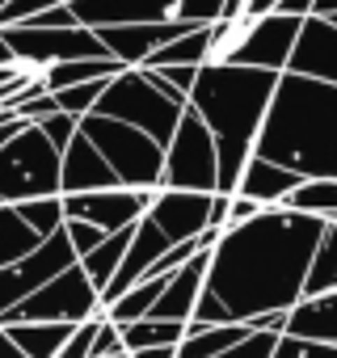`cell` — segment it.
I'll return each instance as SVG.
<instances>
[{"label": "cell", "instance_id": "cell-13", "mask_svg": "<svg viewBox=\"0 0 337 358\" xmlns=\"http://www.w3.org/2000/svg\"><path fill=\"white\" fill-rule=\"evenodd\" d=\"M190 30H199V26L173 17V22H148V26H110V30H93V34L101 38V47H106L122 68H143L156 51H164L168 43L186 38Z\"/></svg>", "mask_w": 337, "mask_h": 358}, {"label": "cell", "instance_id": "cell-38", "mask_svg": "<svg viewBox=\"0 0 337 358\" xmlns=\"http://www.w3.org/2000/svg\"><path fill=\"white\" fill-rule=\"evenodd\" d=\"M278 13H282V17H299V22H308V17L316 13V0H282Z\"/></svg>", "mask_w": 337, "mask_h": 358}, {"label": "cell", "instance_id": "cell-29", "mask_svg": "<svg viewBox=\"0 0 337 358\" xmlns=\"http://www.w3.org/2000/svg\"><path fill=\"white\" fill-rule=\"evenodd\" d=\"M17 215L43 236V241H51L64 224H68V215H64V199H38V203H22L17 207Z\"/></svg>", "mask_w": 337, "mask_h": 358}, {"label": "cell", "instance_id": "cell-44", "mask_svg": "<svg viewBox=\"0 0 337 358\" xmlns=\"http://www.w3.org/2000/svg\"><path fill=\"white\" fill-rule=\"evenodd\" d=\"M312 17H337V0H316V13Z\"/></svg>", "mask_w": 337, "mask_h": 358}, {"label": "cell", "instance_id": "cell-30", "mask_svg": "<svg viewBox=\"0 0 337 358\" xmlns=\"http://www.w3.org/2000/svg\"><path fill=\"white\" fill-rule=\"evenodd\" d=\"M106 85H110V80L76 85V89H64V93H55V101H59V110H64V114H72V118H89V114L97 110V101H101Z\"/></svg>", "mask_w": 337, "mask_h": 358}, {"label": "cell", "instance_id": "cell-16", "mask_svg": "<svg viewBox=\"0 0 337 358\" xmlns=\"http://www.w3.org/2000/svg\"><path fill=\"white\" fill-rule=\"evenodd\" d=\"M118 173L106 164V156L76 135L64 152V194H93V190H118Z\"/></svg>", "mask_w": 337, "mask_h": 358}, {"label": "cell", "instance_id": "cell-19", "mask_svg": "<svg viewBox=\"0 0 337 358\" xmlns=\"http://www.w3.org/2000/svg\"><path fill=\"white\" fill-rule=\"evenodd\" d=\"M30 72L47 93H64V89H76V85H93V80H114L122 76L127 68L118 59H68V64H51V68H22Z\"/></svg>", "mask_w": 337, "mask_h": 358}, {"label": "cell", "instance_id": "cell-8", "mask_svg": "<svg viewBox=\"0 0 337 358\" xmlns=\"http://www.w3.org/2000/svg\"><path fill=\"white\" fill-rule=\"evenodd\" d=\"M93 316H106L101 291L89 282V274L80 266H72L59 278H51L43 291H34L26 303L5 312L0 324H85Z\"/></svg>", "mask_w": 337, "mask_h": 358}, {"label": "cell", "instance_id": "cell-40", "mask_svg": "<svg viewBox=\"0 0 337 358\" xmlns=\"http://www.w3.org/2000/svg\"><path fill=\"white\" fill-rule=\"evenodd\" d=\"M278 5H282V0H249V9H245V13L266 17V13H278Z\"/></svg>", "mask_w": 337, "mask_h": 358}, {"label": "cell", "instance_id": "cell-1", "mask_svg": "<svg viewBox=\"0 0 337 358\" xmlns=\"http://www.w3.org/2000/svg\"><path fill=\"white\" fill-rule=\"evenodd\" d=\"M324 228V220L287 207L228 228L211 249L207 291L190 324H253L257 316L299 308Z\"/></svg>", "mask_w": 337, "mask_h": 358}, {"label": "cell", "instance_id": "cell-3", "mask_svg": "<svg viewBox=\"0 0 337 358\" xmlns=\"http://www.w3.org/2000/svg\"><path fill=\"white\" fill-rule=\"evenodd\" d=\"M278 89V72L257 68H215L203 64L199 85L190 93V110L207 122L220 148V194H236L241 173L257 152L261 122L270 114Z\"/></svg>", "mask_w": 337, "mask_h": 358}, {"label": "cell", "instance_id": "cell-27", "mask_svg": "<svg viewBox=\"0 0 337 358\" xmlns=\"http://www.w3.org/2000/svg\"><path fill=\"white\" fill-rule=\"evenodd\" d=\"M164 287H168V278H143L139 287H131L122 299H114L106 308V320H114L118 329L122 324H135V320H148L152 308H156V299L164 295Z\"/></svg>", "mask_w": 337, "mask_h": 358}, {"label": "cell", "instance_id": "cell-17", "mask_svg": "<svg viewBox=\"0 0 337 358\" xmlns=\"http://www.w3.org/2000/svg\"><path fill=\"white\" fill-rule=\"evenodd\" d=\"M299 182H303L299 173H291V169H278V164H270V160L253 156V160L245 164V173H241V186H236V194H245V199H253L257 207H266V211H270V207H282Z\"/></svg>", "mask_w": 337, "mask_h": 358}, {"label": "cell", "instance_id": "cell-31", "mask_svg": "<svg viewBox=\"0 0 337 358\" xmlns=\"http://www.w3.org/2000/svg\"><path fill=\"white\" fill-rule=\"evenodd\" d=\"M224 9H228V0H182L178 17L190 26H215V22H224Z\"/></svg>", "mask_w": 337, "mask_h": 358}, {"label": "cell", "instance_id": "cell-36", "mask_svg": "<svg viewBox=\"0 0 337 358\" xmlns=\"http://www.w3.org/2000/svg\"><path fill=\"white\" fill-rule=\"evenodd\" d=\"M274 350H278V337L274 333H253L249 341H241L236 350H228L220 358H274Z\"/></svg>", "mask_w": 337, "mask_h": 358}, {"label": "cell", "instance_id": "cell-42", "mask_svg": "<svg viewBox=\"0 0 337 358\" xmlns=\"http://www.w3.org/2000/svg\"><path fill=\"white\" fill-rule=\"evenodd\" d=\"M0 68H17V55H13V47H9V38H5V30H0Z\"/></svg>", "mask_w": 337, "mask_h": 358}, {"label": "cell", "instance_id": "cell-28", "mask_svg": "<svg viewBox=\"0 0 337 358\" xmlns=\"http://www.w3.org/2000/svg\"><path fill=\"white\" fill-rule=\"evenodd\" d=\"M324 291H337V220L324 228L320 236V249L312 257V270H308V287H303V299L308 295H324Z\"/></svg>", "mask_w": 337, "mask_h": 358}, {"label": "cell", "instance_id": "cell-6", "mask_svg": "<svg viewBox=\"0 0 337 358\" xmlns=\"http://www.w3.org/2000/svg\"><path fill=\"white\" fill-rule=\"evenodd\" d=\"M38 199H64V152L43 135L38 122H30L0 148V207Z\"/></svg>", "mask_w": 337, "mask_h": 358}, {"label": "cell", "instance_id": "cell-10", "mask_svg": "<svg viewBox=\"0 0 337 358\" xmlns=\"http://www.w3.org/2000/svg\"><path fill=\"white\" fill-rule=\"evenodd\" d=\"M5 38L17 55V68H51V64H68V59H114L101 47V38L85 26H59V30L5 26Z\"/></svg>", "mask_w": 337, "mask_h": 358}, {"label": "cell", "instance_id": "cell-21", "mask_svg": "<svg viewBox=\"0 0 337 358\" xmlns=\"http://www.w3.org/2000/svg\"><path fill=\"white\" fill-rule=\"evenodd\" d=\"M131 241H135V228H127V232H114V236H106L101 241V249H93L85 262H80V270L89 274V282L106 295V287L118 278V270H122V262H127V249H131Z\"/></svg>", "mask_w": 337, "mask_h": 358}, {"label": "cell", "instance_id": "cell-33", "mask_svg": "<svg viewBox=\"0 0 337 358\" xmlns=\"http://www.w3.org/2000/svg\"><path fill=\"white\" fill-rule=\"evenodd\" d=\"M64 228H68V241H72V249H76L80 262H85L93 249H101V241H106V232L93 228V224H85V220H68Z\"/></svg>", "mask_w": 337, "mask_h": 358}, {"label": "cell", "instance_id": "cell-22", "mask_svg": "<svg viewBox=\"0 0 337 358\" xmlns=\"http://www.w3.org/2000/svg\"><path fill=\"white\" fill-rule=\"evenodd\" d=\"M282 207L333 224V220H337V182H333V177H308V182H299V186L291 190V199H287Z\"/></svg>", "mask_w": 337, "mask_h": 358}, {"label": "cell", "instance_id": "cell-18", "mask_svg": "<svg viewBox=\"0 0 337 358\" xmlns=\"http://www.w3.org/2000/svg\"><path fill=\"white\" fill-rule=\"evenodd\" d=\"M287 337L337 345V291L299 299V308H291V316H287Z\"/></svg>", "mask_w": 337, "mask_h": 358}, {"label": "cell", "instance_id": "cell-39", "mask_svg": "<svg viewBox=\"0 0 337 358\" xmlns=\"http://www.w3.org/2000/svg\"><path fill=\"white\" fill-rule=\"evenodd\" d=\"M0 358H30V354L9 337V329H5V324H0Z\"/></svg>", "mask_w": 337, "mask_h": 358}, {"label": "cell", "instance_id": "cell-37", "mask_svg": "<svg viewBox=\"0 0 337 358\" xmlns=\"http://www.w3.org/2000/svg\"><path fill=\"white\" fill-rule=\"evenodd\" d=\"M127 345H122V329L114 324V320H101V329H97V341H93V358H110V354H122Z\"/></svg>", "mask_w": 337, "mask_h": 358}, {"label": "cell", "instance_id": "cell-7", "mask_svg": "<svg viewBox=\"0 0 337 358\" xmlns=\"http://www.w3.org/2000/svg\"><path fill=\"white\" fill-rule=\"evenodd\" d=\"M80 135L106 156V164L118 173V182L127 190H160L164 148L152 135H143L139 127H127L118 118H101V114L80 118Z\"/></svg>", "mask_w": 337, "mask_h": 358}, {"label": "cell", "instance_id": "cell-46", "mask_svg": "<svg viewBox=\"0 0 337 358\" xmlns=\"http://www.w3.org/2000/svg\"><path fill=\"white\" fill-rule=\"evenodd\" d=\"M110 358H135V354H127V350H122V354H110Z\"/></svg>", "mask_w": 337, "mask_h": 358}, {"label": "cell", "instance_id": "cell-43", "mask_svg": "<svg viewBox=\"0 0 337 358\" xmlns=\"http://www.w3.org/2000/svg\"><path fill=\"white\" fill-rule=\"evenodd\" d=\"M135 358H178V345H160V350H139Z\"/></svg>", "mask_w": 337, "mask_h": 358}, {"label": "cell", "instance_id": "cell-12", "mask_svg": "<svg viewBox=\"0 0 337 358\" xmlns=\"http://www.w3.org/2000/svg\"><path fill=\"white\" fill-rule=\"evenodd\" d=\"M152 199H156V190H127V186L93 190V194H64V215L68 220H85V224L101 228L106 236H114V232L135 228L148 215Z\"/></svg>", "mask_w": 337, "mask_h": 358}, {"label": "cell", "instance_id": "cell-25", "mask_svg": "<svg viewBox=\"0 0 337 358\" xmlns=\"http://www.w3.org/2000/svg\"><path fill=\"white\" fill-rule=\"evenodd\" d=\"M207 55H211V26H199L186 38L168 43L164 51H156L143 68H203Z\"/></svg>", "mask_w": 337, "mask_h": 358}, {"label": "cell", "instance_id": "cell-32", "mask_svg": "<svg viewBox=\"0 0 337 358\" xmlns=\"http://www.w3.org/2000/svg\"><path fill=\"white\" fill-rule=\"evenodd\" d=\"M38 127H43V135H47L59 152H68V143L80 135V118H72V114H64V110H59V114H51V118H43Z\"/></svg>", "mask_w": 337, "mask_h": 358}, {"label": "cell", "instance_id": "cell-35", "mask_svg": "<svg viewBox=\"0 0 337 358\" xmlns=\"http://www.w3.org/2000/svg\"><path fill=\"white\" fill-rule=\"evenodd\" d=\"M274 358H337V345H320V341H299V337H278Z\"/></svg>", "mask_w": 337, "mask_h": 358}, {"label": "cell", "instance_id": "cell-14", "mask_svg": "<svg viewBox=\"0 0 337 358\" xmlns=\"http://www.w3.org/2000/svg\"><path fill=\"white\" fill-rule=\"evenodd\" d=\"M72 17L85 30H110V26H148V22H173L182 0H76L68 5Z\"/></svg>", "mask_w": 337, "mask_h": 358}, {"label": "cell", "instance_id": "cell-41", "mask_svg": "<svg viewBox=\"0 0 337 358\" xmlns=\"http://www.w3.org/2000/svg\"><path fill=\"white\" fill-rule=\"evenodd\" d=\"M26 127H30V122H26V118H9V122H5V127H0V148H5V143H9V139H13V135H17V131H26Z\"/></svg>", "mask_w": 337, "mask_h": 358}, {"label": "cell", "instance_id": "cell-20", "mask_svg": "<svg viewBox=\"0 0 337 358\" xmlns=\"http://www.w3.org/2000/svg\"><path fill=\"white\" fill-rule=\"evenodd\" d=\"M253 333H257L253 324H190L186 341L178 345V358H220L241 341H249Z\"/></svg>", "mask_w": 337, "mask_h": 358}, {"label": "cell", "instance_id": "cell-11", "mask_svg": "<svg viewBox=\"0 0 337 358\" xmlns=\"http://www.w3.org/2000/svg\"><path fill=\"white\" fill-rule=\"evenodd\" d=\"M72 266H80V257H76V249H72V241H68V228H59V232H55L51 241H43L26 262L0 270V316L13 312L17 303H26L34 291H43L51 278H59V274L72 270Z\"/></svg>", "mask_w": 337, "mask_h": 358}, {"label": "cell", "instance_id": "cell-45", "mask_svg": "<svg viewBox=\"0 0 337 358\" xmlns=\"http://www.w3.org/2000/svg\"><path fill=\"white\" fill-rule=\"evenodd\" d=\"M9 5H13V0H0V13H5V9H9Z\"/></svg>", "mask_w": 337, "mask_h": 358}, {"label": "cell", "instance_id": "cell-24", "mask_svg": "<svg viewBox=\"0 0 337 358\" xmlns=\"http://www.w3.org/2000/svg\"><path fill=\"white\" fill-rule=\"evenodd\" d=\"M9 337L30 354V358H59L76 324H5Z\"/></svg>", "mask_w": 337, "mask_h": 358}, {"label": "cell", "instance_id": "cell-23", "mask_svg": "<svg viewBox=\"0 0 337 358\" xmlns=\"http://www.w3.org/2000/svg\"><path fill=\"white\" fill-rule=\"evenodd\" d=\"M38 245H43V236L17 215V207H0V270L26 262Z\"/></svg>", "mask_w": 337, "mask_h": 358}, {"label": "cell", "instance_id": "cell-2", "mask_svg": "<svg viewBox=\"0 0 337 358\" xmlns=\"http://www.w3.org/2000/svg\"><path fill=\"white\" fill-rule=\"evenodd\" d=\"M253 156L299 173L303 182L308 177L337 182V85L282 72Z\"/></svg>", "mask_w": 337, "mask_h": 358}, {"label": "cell", "instance_id": "cell-4", "mask_svg": "<svg viewBox=\"0 0 337 358\" xmlns=\"http://www.w3.org/2000/svg\"><path fill=\"white\" fill-rule=\"evenodd\" d=\"M186 110H190V101L168 85L160 72H152V68H127L122 76H114L106 85V93H101V101H97L93 114L118 118L127 127H139L160 148H168L173 135H178V127H182V118H186Z\"/></svg>", "mask_w": 337, "mask_h": 358}, {"label": "cell", "instance_id": "cell-26", "mask_svg": "<svg viewBox=\"0 0 337 358\" xmlns=\"http://www.w3.org/2000/svg\"><path fill=\"white\" fill-rule=\"evenodd\" d=\"M190 333V324H173V320H135V324H122V345L127 354H139V350H160V345H182Z\"/></svg>", "mask_w": 337, "mask_h": 358}, {"label": "cell", "instance_id": "cell-5", "mask_svg": "<svg viewBox=\"0 0 337 358\" xmlns=\"http://www.w3.org/2000/svg\"><path fill=\"white\" fill-rule=\"evenodd\" d=\"M299 17H282V13H241V17H224L211 26V55L207 64L215 68H257V72H287L295 38H299Z\"/></svg>", "mask_w": 337, "mask_h": 358}, {"label": "cell", "instance_id": "cell-34", "mask_svg": "<svg viewBox=\"0 0 337 358\" xmlns=\"http://www.w3.org/2000/svg\"><path fill=\"white\" fill-rule=\"evenodd\" d=\"M101 320H106V316H93V320L76 324V333L68 337V345H64V354H59V358H93V341H97Z\"/></svg>", "mask_w": 337, "mask_h": 358}, {"label": "cell", "instance_id": "cell-47", "mask_svg": "<svg viewBox=\"0 0 337 358\" xmlns=\"http://www.w3.org/2000/svg\"><path fill=\"white\" fill-rule=\"evenodd\" d=\"M329 22H333V26H337V17H329Z\"/></svg>", "mask_w": 337, "mask_h": 358}, {"label": "cell", "instance_id": "cell-15", "mask_svg": "<svg viewBox=\"0 0 337 358\" xmlns=\"http://www.w3.org/2000/svg\"><path fill=\"white\" fill-rule=\"evenodd\" d=\"M287 72L308 76V80L337 85V26L329 17H308L299 26V38H295V51H291Z\"/></svg>", "mask_w": 337, "mask_h": 358}, {"label": "cell", "instance_id": "cell-9", "mask_svg": "<svg viewBox=\"0 0 337 358\" xmlns=\"http://www.w3.org/2000/svg\"><path fill=\"white\" fill-rule=\"evenodd\" d=\"M160 190H190V194H220V148L207 122L186 110L173 143L164 148V182Z\"/></svg>", "mask_w": 337, "mask_h": 358}]
</instances>
